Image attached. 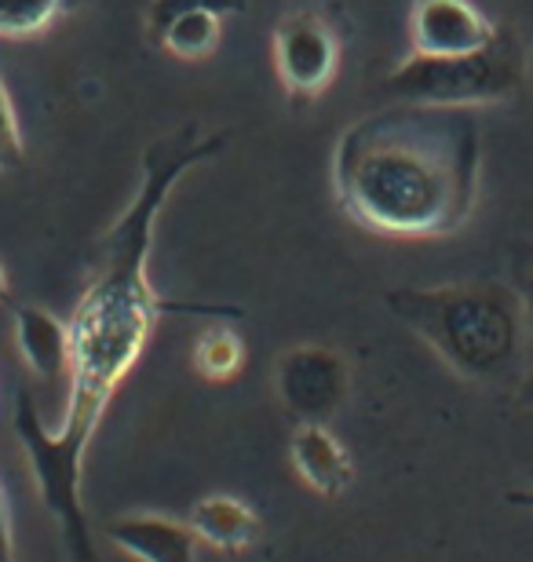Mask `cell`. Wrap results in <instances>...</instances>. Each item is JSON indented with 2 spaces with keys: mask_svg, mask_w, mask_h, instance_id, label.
Returning a JSON list of instances; mask_svg holds the SVG:
<instances>
[{
  "mask_svg": "<svg viewBox=\"0 0 533 562\" xmlns=\"http://www.w3.org/2000/svg\"><path fill=\"white\" fill-rule=\"evenodd\" d=\"M223 143V132L195 136L187 128L146 150L143 183L135 190L129 212L107 234L103 271L92 278V285L85 289L70 322H66V333H70V373H66L70 398H66L63 427L48 431L37 409H33V398H19L15 435L26 449L44 508L59 519L63 537L70 541L77 562H96L92 533H88V519L81 508V475L92 435L103 420L110 398L118 395V387L143 358L157 318L168 311H184L157 296L151 274H146L157 216H162L179 179L198 161L220 154Z\"/></svg>",
  "mask_w": 533,
  "mask_h": 562,
  "instance_id": "obj_1",
  "label": "cell"
},
{
  "mask_svg": "<svg viewBox=\"0 0 533 562\" xmlns=\"http://www.w3.org/2000/svg\"><path fill=\"white\" fill-rule=\"evenodd\" d=\"M482 176L475 106L395 103L340 132L333 194L344 216L384 238L427 241L468 227Z\"/></svg>",
  "mask_w": 533,
  "mask_h": 562,
  "instance_id": "obj_2",
  "label": "cell"
},
{
  "mask_svg": "<svg viewBox=\"0 0 533 562\" xmlns=\"http://www.w3.org/2000/svg\"><path fill=\"white\" fill-rule=\"evenodd\" d=\"M388 311L471 384H508L526 362L523 296L501 281H453L431 289H391Z\"/></svg>",
  "mask_w": 533,
  "mask_h": 562,
  "instance_id": "obj_3",
  "label": "cell"
},
{
  "mask_svg": "<svg viewBox=\"0 0 533 562\" xmlns=\"http://www.w3.org/2000/svg\"><path fill=\"white\" fill-rule=\"evenodd\" d=\"M530 74L526 44L515 30L501 26L479 52L464 55H410L384 77V92L402 103L438 106H490L512 99Z\"/></svg>",
  "mask_w": 533,
  "mask_h": 562,
  "instance_id": "obj_4",
  "label": "cell"
},
{
  "mask_svg": "<svg viewBox=\"0 0 533 562\" xmlns=\"http://www.w3.org/2000/svg\"><path fill=\"white\" fill-rule=\"evenodd\" d=\"M278 81L292 99H319L340 70V41L329 19L311 8L286 11L270 37Z\"/></svg>",
  "mask_w": 533,
  "mask_h": 562,
  "instance_id": "obj_5",
  "label": "cell"
},
{
  "mask_svg": "<svg viewBox=\"0 0 533 562\" xmlns=\"http://www.w3.org/2000/svg\"><path fill=\"white\" fill-rule=\"evenodd\" d=\"M275 391L300 424H329L351 395V369L333 347L303 344L278 358Z\"/></svg>",
  "mask_w": 533,
  "mask_h": 562,
  "instance_id": "obj_6",
  "label": "cell"
},
{
  "mask_svg": "<svg viewBox=\"0 0 533 562\" xmlns=\"http://www.w3.org/2000/svg\"><path fill=\"white\" fill-rule=\"evenodd\" d=\"M497 22L471 0H413L410 41L417 55H464L479 52L497 37Z\"/></svg>",
  "mask_w": 533,
  "mask_h": 562,
  "instance_id": "obj_7",
  "label": "cell"
},
{
  "mask_svg": "<svg viewBox=\"0 0 533 562\" xmlns=\"http://www.w3.org/2000/svg\"><path fill=\"white\" fill-rule=\"evenodd\" d=\"M107 537L135 562H198V533L168 515H121Z\"/></svg>",
  "mask_w": 533,
  "mask_h": 562,
  "instance_id": "obj_8",
  "label": "cell"
},
{
  "mask_svg": "<svg viewBox=\"0 0 533 562\" xmlns=\"http://www.w3.org/2000/svg\"><path fill=\"white\" fill-rule=\"evenodd\" d=\"M289 453L297 475L322 497H340L355 482V464H351L344 442L325 424H300L292 431Z\"/></svg>",
  "mask_w": 533,
  "mask_h": 562,
  "instance_id": "obj_9",
  "label": "cell"
},
{
  "mask_svg": "<svg viewBox=\"0 0 533 562\" xmlns=\"http://www.w3.org/2000/svg\"><path fill=\"white\" fill-rule=\"evenodd\" d=\"M15 344L26 358L30 373L44 384H59L70 373V333L66 322L44 307H19L15 314Z\"/></svg>",
  "mask_w": 533,
  "mask_h": 562,
  "instance_id": "obj_10",
  "label": "cell"
},
{
  "mask_svg": "<svg viewBox=\"0 0 533 562\" xmlns=\"http://www.w3.org/2000/svg\"><path fill=\"white\" fill-rule=\"evenodd\" d=\"M187 526L198 533V541L220 552H245L259 541V519L245 501L215 493V497H201L187 515Z\"/></svg>",
  "mask_w": 533,
  "mask_h": 562,
  "instance_id": "obj_11",
  "label": "cell"
},
{
  "mask_svg": "<svg viewBox=\"0 0 533 562\" xmlns=\"http://www.w3.org/2000/svg\"><path fill=\"white\" fill-rule=\"evenodd\" d=\"M220 37H223V15L215 11H190V15L168 22L162 30V48L176 59H209V55L220 48Z\"/></svg>",
  "mask_w": 533,
  "mask_h": 562,
  "instance_id": "obj_12",
  "label": "cell"
},
{
  "mask_svg": "<svg viewBox=\"0 0 533 562\" xmlns=\"http://www.w3.org/2000/svg\"><path fill=\"white\" fill-rule=\"evenodd\" d=\"M195 369L198 376L212 380V384H226L245 369V344L234 329H206L195 344Z\"/></svg>",
  "mask_w": 533,
  "mask_h": 562,
  "instance_id": "obj_13",
  "label": "cell"
},
{
  "mask_svg": "<svg viewBox=\"0 0 533 562\" xmlns=\"http://www.w3.org/2000/svg\"><path fill=\"white\" fill-rule=\"evenodd\" d=\"M66 11V0H0V41L37 37Z\"/></svg>",
  "mask_w": 533,
  "mask_h": 562,
  "instance_id": "obj_14",
  "label": "cell"
},
{
  "mask_svg": "<svg viewBox=\"0 0 533 562\" xmlns=\"http://www.w3.org/2000/svg\"><path fill=\"white\" fill-rule=\"evenodd\" d=\"M190 11H215V15H231V11H245V0H151L146 8V26L157 41L168 22L190 15Z\"/></svg>",
  "mask_w": 533,
  "mask_h": 562,
  "instance_id": "obj_15",
  "label": "cell"
},
{
  "mask_svg": "<svg viewBox=\"0 0 533 562\" xmlns=\"http://www.w3.org/2000/svg\"><path fill=\"white\" fill-rule=\"evenodd\" d=\"M26 161V143H22V128L15 117V106H11V92L0 77V172H15V168Z\"/></svg>",
  "mask_w": 533,
  "mask_h": 562,
  "instance_id": "obj_16",
  "label": "cell"
},
{
  "mask_svg": "<svg viewBox=\"0 0 533 562\" xmlns=\"http://www.w3.org/2000/svg\"><path fill=\"white\" fill-rule=\"evenodd\" d=\"M0 562H15V537H11V512H8L4 486H0Z\"/></svg>",
  "mask_w": 533,
  "mask_h": 562,
  "instance_id": "obj_17",
  "label": "cell"
},
{
  "mask_svg": "<svg viewBox=\"0 0 533 562\" xmlns=\"http://www.w3.org/2000/svg\"><path fill=\"white\" fill-rule=\"evenodd\" d=\"M508 504H519V508H533V475L526 490H512L508 493Z\"/></svg>",
  "mask_w": 533,
  "mask_h": 562,
  "instance_id": "obj_18",
  "label": "cell"
},
{
  "mask_svg": "<svg viewBox=\"0 0 533 562\" xmlns=\"http://www.w3.org/2000/svg\"><path fill=\"white\" fill-rule=\"evenodd\" d=\"M523 307H526V333L533 340V281H530V296H523Z\"/></svg>",
  "mask_w": 533,
  "mask_h": 562,
  "instance_id": "obj_19",
  "label": "cell"
},
{
  "mask_svg": "<svg viewBox=\"0 0 533 562\" xmlns=\"http://www.w3.org/2000/svg\"><path fill=\"white\" fill-rule=\"evenodd\" d=\"M4 300H8V271L0 267V303H4Z\"/></svg>",
  "mask_w": 533,
  "mask_h": 562,
  "instance_id": "obj_20",
  "label": "cell"
}]
</instances>
